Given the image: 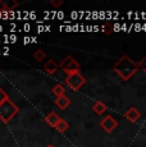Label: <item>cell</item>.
<instances>
[{
  "label": "cell",
  "mask_w": 146,
  "mask_h": 147,
  "mask_svg": "<svg viewBox=\"0 0 146 147\" xmlns=\"http://www.w3.org/2000/svg\"><path fill=\"white\" fill-rule=\"evenodd\" d=\"M113 70L123 81H130L139 70V64L130 55L126 54L113 65Z\"/></svg>",
  "instance_id": "cell-1"
},
{
  "label": "cell",
  "mask_w": 146,
  "mask_h": 147,
  "mask_svg": "<svg viewBox=\"0 0 146 147\" xmlns=\"http://www.w3.org/2000/svg\"><path fill=\"white\" fill-rule=\"evenodd\" d=\"M18 111H19L18 106H17L10 98H8V100H5L4 102L0 105V120H1L3 123H9V121L18 114Z\"/></svg>",
  "instance_id": "cell-2"
},
{
  "label": "cell",
  "mask_w": 146,
  "mask_h": 147,
  "mask_svg": "<svg viewBox=\"0 0 146 147\" xmlns=\"http://www.w3.org/2000/svg\"><path fill=\"white\" fill-rule=\"evenodd\" d=\"M59 68H60V69L63 70L67 76H68V74H73V73L80 72L81 67H80V63H78L73 56L68 55V56H66V58L62 60V63L59 64Z\"/></svg>",
  "instance_id": "cell-3"
},
{
  "label": "cell",
  "mask_w": 146,
  "mask_h": 147,
  "mask_svg": "<svg viewBox=\"0 0 146 147\" xmlns=\"http://www.w3.org/2000/svg\"><path fill=\"white\" fill-rule=\"evenodd\" d=\"M66 84L69 87V88L74 90V91H78L83 84L86 83V78L81 74L80 72L77 73H73V74H68L66 77Z\"/></svg>",
  "instance_id": "cell-4"
},
{
  "label": "cell",
  "mask_w": 146,
  "mask_h": 147,
  "mask_svg": "<svg viewBox=\"0 0 146 147\" xmlns=\"http://www.w3.org/2000/svg\"><path fill=\"white\" fill-rule=\"evenodd\" d=\"M117 125H118V121L114 119L112 115H106V117L100 121V127H101L106 133H112V132L117 128Z\"/></svg>",
  "instance_id": "cell-5"
},
{
  "label": "cell",
  "mask_w": 146,
  "mask_h": 147,
  "mask_svg": "<svg viewBox=\"0 0 146 147\" xmlns=\"http://www.w3.org/2000/svg\"><path fill=\"white\" fill-rule=\"evenodd\" d=\"M124 118L131 123H136L137 120L141 118V113H140L139 109H136L135 106H131L127 111L124 113Z\"/></svg>",
  "instance_id": "cell-6"
},
{
  "label": "cell",
  "mask_w": 146,
  "mask_h": 147,
  "mask_svg": "<svg viewBox=\"0 0 146 147\" xmlns=\"http://www.w3.org/2000/svg\"><path fill=\"white\" fill-rule=\"evenodd\" d=\"M62 120L60 117H58L57 113H49V115H46L45 117V123L47 124L49 127H53V128H55V127L59 124V121Z\"/></svg>",
  "instance_id": "cell-7"
},
{
  "label": "cell",
  "mask_w": 146,
  "mask_h": 147,
  "mask_svg": "<svg viewBox=\"0 0 146 147\" xmlns=\"http://www.w3.org/2000/svg\"><path fill=\"white\" fill-rule=\"evenodd\" d=\"M58 68H59V65L57 64V61L53 60V59H49V61H46L44 65V69L47 74H54L58 70Z\"/></svg>",
  "instance_id": "cell-8"
},
{
  "label": "cell",
  "mask_w": 146,
  "mask_h": 147,
  "mask_svg": "<svg viewBox=\"0 0 146 147\" xmlns=\"http://www.w3.org/2000/svg\"><path fill=\"white\" fill-rule=\"evenodd\" d=\"M55 105H57L59 109L64 110V109H67V107L71 105V98L67 97L66 95L62 96V97H58L57 100H55Z\"/></svg>",
  "instance_id": "cell-9"
},
{
  "label": "cell",
  "mask_w": 146,
  "mask_h": 147,
  "mask_svg": "<svg viewBox=\"0 0 146 147\" xmlns=\"http://www.w3.org/2000/svg\"><path fill=\"white\" fill-rule=\"evenodd\" d=\"M106 109H108V106H106L104 102H101V101H96V102L94 104V106H92V111L97 115L104 114V113L106 111Z\"/></svg>",
  "instance_id": "cell-10"
},
{
  "label": "cell",
  "mask_w": 146,
  "mask_h": 147,
  "mask_svg": "<svg viewBox=\"0 0 146 147\" xmlns=\"http://www.w3.org/2000/svg\"><path fill=\"white\" fill-rule=\"evenodd\" d=\"M51 92L54 94L55 97H62V96H64V92H66V88H64V86L63 84H60V83H58V84H55L54 87H53V90H51Z\"/></svg>",
  "instance_id": "cell-11"
},
{
  "label": "cell",
  "mask_w": 146,
  "mask_h": 147,
  "mask_svg": "<svg viewBox=\"0 0 146 147\" xmlns=\"http://www.w3.org/2000/svg\"><path fill=\"white\" fill-rule=\"evenodd\" d=\"M68 128H69V123L67 120H64V119H62L60 121H59L58 125L55 127V129H57L59 133H64V132H66Z\"/></svg>",
  "instance_id": "cell-12"
},
{
  "label": "cell",
  "mask_w": 146,
  "mask_h": 147,
  "mask_svg": "<svg viewBox=\"0 0 146 147\" xmlns=\"http://www.w3.org/2000/svg\"><path fill=\"white\" fill-rule=\"evenodd\" d=\"M45 56H46V54H45V51L44 50H41V49L36 50V51L33 53V59L37 60V61H43L45 59Z\"/></svg>",
  "instance_id": "cell-13"
},
{
  "label": "cell",
  "mask_w": 146,
  "mask_h": 147,
  "mask_svg": "<svg viewBox=\"0 0 146 147\" xmlns=\"http://www.w3.org/2000/svg\"><path fill=\"white\" fill-rule=\"evenodd\" d=\"M103 31H104L105 35H110V33L113 32V26H112L109 22H106V23L103 26Z\"/></svg>",
  "instance_id": "cell-14"
},
{
  "label": "cell",
  "mask_w": 146,
  "mask_h": 147,
  "mask_svg": "<svg viewBox=\"0 0 146 147\" xmlns=\"http://www.w3.org/2000/svg\"><path fill=\"white\" fill-rule=\"evenodd\" d=\"M137 64H139V69L142 70L144 73H146V56H144Z\"/></svg>",
  "instance_id": "cell-15"
},
{
  "label": "cell",
  "mask_w": 146,
  "mask_h": 147,
  "mask_svg": "<svg viewBox=\"0 0 146 147\" xmlns=\"http://www.w3.org/2000/svg\"><path fill=\"white\" fill-rule=\"evenodd\" d=\"M8 98H9V96H8V94L4 91V90L1 88V87H0V105H1V104L4 102L5 100H8Z\"/></svg>",
  "instance_id": "cell-16"
},
{
  "label": "cell",
  "mask_w": 146,
  "mask_h": 147,
  "mask_svg": "<svg viewBox=\"0 0 146 147\" xmlns=\"http://www.w3.org/2000/svg\"><path fill=\"white\" fill-rule=\"evenodd\" d=\"M7 5H8V9H9V10H13L14 8L18 7V3L14 1V0H10V1L7 3Z\"/></svg>",
  "instance_id": "cell-17"
},
{
  "label": "cell",
  "mask_w": 146,
  "mask_h": 147,
  "mask_svg": "<svg viewBox=\"0 0 146 147\" xmlns=\"http://www.w3.org/2000/svg\"><path fill=\"white\" fill-rule=\"evenodd\" d=\"M50 4L54 8H59L60 5H63V0H50Z\"/></svg>",
  "instance_id": "cell-18"
},
{
  "label": "cell",
  "mask_w": 146,
  "mask_h": 147,
  "mask_svg": "<svg viewBox=\"0 0 146 147\" xmlns=\"http://www.w3.org/2000/svg\"><path fill=\"white\" fill-rule=\"evenodd\" d=\"M9 12V9H8V5H7V3L5 1H3V0H0V12Z\"/></svg>",
  "instance_id": "cell-19"
},
{
  "label": "cell",
  "mask_w": 146,
  "mask_h": 147,
  "mask_svg": "<svg viewBox=\"0 0 146 147\" xmlns=\"http://www.w3.org/2000/svg\"><path fill=\"white\" fill-rule=\"evenodd\" d=\"M46 147H55V146H53V145H47Z\"/></svg>",
  "instance_id": "cell-20"
}]
</instances>
